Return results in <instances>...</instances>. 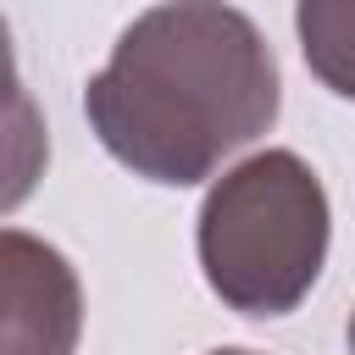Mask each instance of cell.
I'll use <instances>...</instances> for the list:
<instances>
[{"label": "cell", "mask_w": 355, "mask_h": 355, "mask_svg": "<svg viewBox=\"0 0 355 355\" xmlns=\"http://www.w3.org/2000/svg\"><path fill=\"white\" fill-rule=\"evenodd\" d=\"M333 211L316 166L294 150H255L200 205L194 250L211 294L239 316H288L322 277Z\"/></svg>", "instance_id": "7a4b0ae2"}, {"label": "cell", "mask_w": 355, "mask_h": 355, "mask_svg": "<svg viewBox=\"0 0 355 355\" xmlns=\"http://www.w3.org/2000/svg\"><path fill=\"white\" fill-rule=\"evenodd\" d=\"M39 100L22 89V78H17V50H11V28H6V17H0V128L6 122H17L22 111H33Z\"/></svg>", "instance_id": "277c9868"}, {"label": "cell", "mask_w": 355, "mask_h": 355, "mask_svg": "<svg viewBox=\"0 0 355 355\" xmlns=\"http://www.w3.org/2000/svg\"><path fill=\"white\" fill-rule=\"evenodd\" d=\"M211 355H255V349H211Z\"/></svg>", "instance_id": "5b68a950"}, {"label": "cell", "mask_w": 355, "mask_h": 355, "mask_svg": "<svg viewBox=\"0 0 355 355\" xmlns=\"http://www.w3.org/2000/svg\"><path fill=\"white\" fill-rule=\"evenodd\" d=\"M83 283L39 233L0 227V355H78Z\"/></svg>", "instance_id": "3957f363"}, {"label": "cell", "mask_w": 355, "mask_h": 355, "mask_svg": "<svg viewBox=\"0 0 355 355\" xmlns=\"http://www.w3.org/2000/svg\"><path fill=\"white\" fill-rule=\"evenodd\" d=\"M277 100L261 28L233 6L178 0L116 33L111 61L83 89V116L133 178L189 189L255 144L277 122Z\"/></svg>", "instance_id": "6da1fadb"}]
</instances>
